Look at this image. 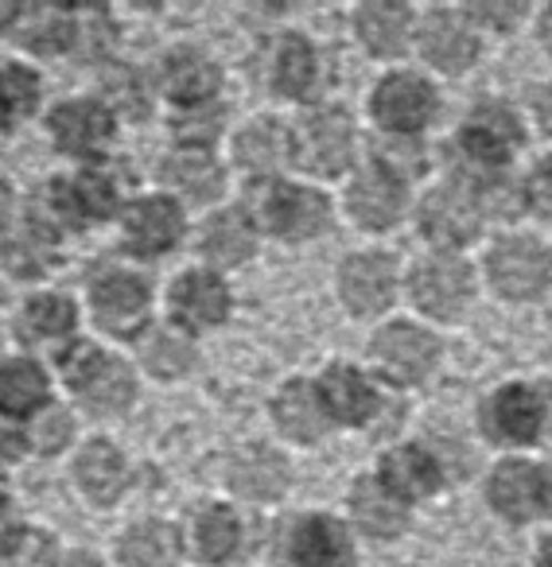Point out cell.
<instances>
[{"mask_svg":"<svg viewBox=\"0 0 552 567\" xmlns=\"http://www.w3.org/2000/svg\"><path fill=\"white\" fill-rule=\"evenodd\" d=\"M24 9L28 4H20V0H0V35L17 32L20 20H24Z\"/></svg>","mask_w":552,"mask_h":567,"instance_id":"47","label":"cell"},{"mask_svg":"<svg viewBox=\"0 0 552 567\" xmlns=\"http://www.w3.org/2000/svg\"><path fill=\"white\" fill-rule=\"evenodd\" d=\"M381 482L401 497H425L440 486V466L428 451L420 447H401L393 455H386L381 463Z\"/></svg>","mask_w":552,"mask_h":567,"instance_id":"35","label":"cell"},{"mask_svg":"<svg viewBox=\"0 0 552 567\" xmlns=\"http://www.w3.org/2000/svg\"><path fill=\"white\" fill-rule=\"evenodd\" d=\"M156 82L167 102L191 113L214 102V94H218V86H222V71H218V63H214L211 55H203L198 48H172L160 55Z\"/></svg>","mask_w":552,"mask_h":567,"instance_id":"11","label":"cell"},{"mask_svg":"<svg viewBox=\"0 0 552 567\" xmlns=\"http://www.w3.org/2000/svg\"><path fill=\"white\" fill-rule=\"evenodd\" d=\"M268 82H273V90L280 97H308V90L316 86V55H311L308 40L285 35V40L276 43Z\"/></svg>","mask_w":552,"mask_h":567,"instance_id":"36","label":"cell"},{"mask_svg":"<svg viewBox=\"0 0 552 567\" xmlns=\"http://www.w3.org/2000/svg\"><path fill=\"white\" fill-rule=\"evenodd\" d=\"M55 404V385L35 358H4L0 362V420L32 424L40 412Z\"/></svg>","mask_w":552,"mask_h":567,"instance_id":"14","label":"cell"},{"mask_svg":"<svg viewBox=\"0 0 552 567\" xmlns=\"http://www.w3.org/2000/svg\"><path fill=\"white\" fill-rule=\"evenodd\" d=\"M350 509H355V520L374 536H393L405 528V505L386 482L362 478L350 494Z\"/></svg>","mask_w":552,"mask_h":567,"instance_id":"34","label":"cell"},{"mask_svg":"<svg viewBox=\"0 0 552 567\" xmlns=\"http://www.w3.org/2000/svg\"><path fill=\"white\" fill-rule=\"evenodd\" d=\"M544 404L533 389L525 385H510L490 401L487 412V427L494 440H510V443H529L541 427Z\"/></svg>","mask_w":552,"mask_h":567,"instance_id":"29","label":"cell"},{"mask_svg":"<svg viewBox=\"0 0 552 567\" xmlns=\"http://www.w3.org/2000/svg\"><path fill=\"white\" fill-rule=\"evenodd\" d=\"M226 486L245 502H276L288 489V463L268 447H242L229 455Z\"/></svg>","mask_w":552,"mask_h":567,"instance_id":"19","label":"cell"},{"mask_svg":"<svg viewBox=\"0 0 552 567\" xmlns=\"http://www.w3.org/2000/svg\"><path fill=\"white\" fill-rule=\"evenodd\" d=\"M378 159L386 164V172H420L425 159H420V144L412 136H389V141H378Z\"/></svg>","mask_w":552,"mask_h":567,"instance_id":"44","label":"cell"},{"mask_svg":"<svg viewBox=\"0 0 552 567\" xmlns=\"http://www.w3.org/2000/svg\"><path fill=\"white\" fill-rule=\"evenodd\" d=\"M420 226H425L428 241L456 249V245L471 241L479 229V214L467 203L463 190H432L420 206Z\"/></svg>","mask_w":552,"mask_h":567,"instance_id":"26","label":"cell"},{"mask_svg":"<svg viewBox=\"0 0 552 567\" xmlns=\"http://www.w3.org/2000/svg\"><path fill=\"white\" fill-rule=\"evenodd\" d=\"M172 136H175V148H211L222 136V113L211 110V105L183 113V117L172 121Z\"/></svg>","mask_w":552,"mask_h":567,"instance_id":"42","label":"cell"},{"mask_svg":"<svg viewBox=\"0 0 552 567\" xmlns=\"http://www.w3.org/2000/svg\"><path fill=\"white\" fill-rule=\"evenodd\" d=\"M339 292L355 316H374L393 300V265L378 252H358L343 265Z\"/></svg>","mask_w":552,"mask_h":567,"instance_id":"22","label":"cell"},{"mask_svg":"<svg viewBox=\"0 0 552 567\" xmlns=\"http://www.w3.org/2000/svg\"><path fill=\"white\" fill-rule=\"evenodd\" d=\"M319 401H324L327 416H335L339 424H366L378 412V396H374L370 381L358 370L335 365L319 381Z\"/></svg>","mask_w":552,"mask_h":567,"instance_id":"28","label":"cell"},{"mask_svg":"<svg viewBox=\"0 0 552 567\" xmlns=\"http://www.w3.org/2000/svg\"><path fill=\"white\" fill-rule=\"evenodd\" d=\"M59 559V544L35 525L0 528V567H51Z\"/></svg>","mask_w":552,"mask_h":567,"instance_id":"38","label":"cell"},{"mask_svg":"<svg viewBox=\"0 0 552 567\" xmlns=\"http://www.w3.org/2000/svg\"><path fill=\"white\" fill-rule=\"evenodd\" d=\"M121 187L110 172L98 167H79V172L55 175L48 187V214L67 234H86L94 226L121 218Z\"/></svg>","mask_w":552,"mask_h":567,"instance_id":"2","label":"cell"},{"mask_svg":"<svg viewBox=\"0 0 552 567\" xmlns=\"http://www.w3.org/2000/svg\"><path fill=\"white\" fill-rule=\"evenodd\" d=\"M529 203L552 218V156L541 159V164L533 167V175H529Z\"/></svg>","mask_w":552,"mask_h":567,"instance_id":"45","label":"cell"},{"mask_svg":"<svg viewBox=\"0 0 552 567\" xmlns=\"http://www.w3.org/2000/svg\"><path fill=\"white\" fill-rule=\"evenodd\" d=\"M59 373L71 401L90 416H121L136 401V370L102 342L74 339L59 354Z\"/></svg>","mask_w":552,"mask_h":567,"instance_id":"1","label":"cell"},{"mask_svg":"<svg viewBox=\"0 0 552 567\" xmlns=\"http://www.w3.org/2000/svg\"><path fill=\"white\" fill-rule=\"evenodd\" d=\"M105 86H110V105L113 113H136V117H144L149 113V102H144V82L136 79L133 71H125V66H113L110 79H105Z\"/></svg>","mask_w":552,"mask_h":567,"instance_id":"43","label":"cell"},{"mask_svg":"<svg viewBox=\"0 0 552 567\" xmlns=\"http://www.w3.org/2000/svg\"><path fill=\"white\" fill-rule=\"evenodd\" d=\"M43 97V79L28 63H4L0 66V141L17 133Z\"/></svg>","mask_w":552,"mask_h":567,"instance_id":"31","label":"cell"},{"mask_svg":"<svg viewBox=\"0 0 552 567\" xmlns=\"http://www.w3.org/2000/svg\"><path fill=\"white\" fill-rule=\"evenodd\" d=\"M253 221L268 234L285 237V241H308L324 234L331 221V203L311 187H293V183L265 179L253 183L249 190Z\"/></svg>","mask_w":552,"mask_h":567,"instance_id":"4","label":"cell"},{"mask_svg":"<svg viewBox=\"0 0 552 567\" xmlns=\"http://www.w3.org/2000/svg\"><path fill=\"white\" fill-rule=\"evenodd\" d=\"M17 43L35 59H59L79 51L82 43V9H63V4H28L20 20Z\"/></svg>","mask_w":552,"mask_h":567,"instance_id":"15","label":"cell"},{"mask_svg":"<svg viewBox=\"0 0 552 567\" xmlns=\"http://www.w3.org/2000/svg\"><path fill=\"white\" fill-rule=\"evenodd\" d=\"M541 502H544V509L552 513V466L541 474Z\"/></svg>","mask_w":552,"mask_h":567,"instance_id":"51","label":"cell"},{"mask_svg":"<svg viewBox=\"0 0 552 567\" xmlns=\"http://www.w3.org/2000/svg\"><path fill=\"white\" fill-rule=\"evenodd\" d=\"M347 206L366 229H386L397 221L405 206V190H401V179L386 167H366L362 175L355 179L347 195Z\"/></svg>","mask_w":552,"mask_h":567,"instance_id":"24","label":"cell"},{"mask_svg":"<svg viewBox=\"0 0 552 567\" xmlns=\"http://www.w3.org/2000/svg\"><path fill=\"white\" fill-rule=\"evenodd\" d=\"M12 505V486H9V474H4V466H0V517L9 513Z\"/></svg>","mask_w":552,"mask_h":567,"instance_id":"50","label":"cell"},{"mask_svg":"<svg viewBox=\"0 0 552 567\" xmlns=\"http://www.w3.org/2000/svg\"><path fill=\"white\" fill-rule=\"evenodd\" d=\"M276 559H280V567H350L355 544H350V533L339 520L300 517L280 528Z\"/></svg>","mask_w":552,"mask_h":567,"instance_id":"7","label":"cell"},{"mask_svg":"<svg viewBox=\"0 0 552 567\" xmlns=\"http://www.w3.org/2000/svg\"><path fill=\"white\" fill-rule=\"evenodd\" d=\"M536 567H552V540H544V548H541V559H536Z\"/></svg>","mask_w":552,"mask_h":567,"instance_id":"53","label":"cell"},{"mask_svg":"<svg viewBox=\"0 0 552 567\" xmlns=\"http://www.w3.org/2000/svg\"><path fill=\"white\" fill-rule=\"evenodd\" d=\"M17 339L32 350H55L71 347L74 334H79V303L63 292H35L24 300V308L17 311V323H12ZM59 350V354H63Z\"/></svg>","mask_w":552,"mask_h":567,"instance_id":"13","label":"cell"},{"mask_svg":"<svg viewBox=\"0 0 552 567\" xmlns=\"http://www.w3.org/2000/svg\"><path fill=\"white\" fill-rule=\"evenodd\" d=\"M420 51L432 66L448 74H459L474 63L479 55V43H474L471 28L456 17V12H432L425 20V32H420Z\"/></svg>","mask_w":552,"mask_h":567,"instance_id":"25","label":"cell"},{"mask_svg":"<svg viewBox=\"0 0 552 567\" xmlns=\"http://www.w3.org/2000/svg\"><path fill=\"white\" fill-rule=\"evenodd\" d=\"M358 35L362 43L374 51V55H397L405 43V32H409V12L401 4H362L355 17Z\"/></svg>","mask_w":552,"mask_h":567,"instance_id":"37","label":"cell"},{"mask_svg":"<svg viewBox=\"0 0 552 567\" xmlns=\"http://www.w3.org/2000/svg\"><path fill=\"white\" fill-rule=\"evenodd\" d=\"M51 567H105L102 556L90 548H74V551H59V559Z\"/></svg>","mask_w":552,"mask_h":567,"instance_id":"46","label":"cell"},{"mask_svg":"<svg viewBox=\"0 0 552 567\" xmlns=\"http://www.w3.org/2000/svg\"><path fill=\"white\" fill-rule=\"evenodd\" d=\"M536 117H541V125L552 133V86H544L541 94H536Z\"/></svg>","mask_w":552,"mask_h":567,"instance_id":"49","label":"cell"},{"mask_svg":"<svg viewBox=\"0 0 552 567\" xmlns=\"http://www.w3.org/2000/svg\"><path fill=\"white\" fill-rule=\"evenodd\" d=\"M0 221H4V206H0Z\"/></svg>","mask_w":552,"mask_h":567,"instance_id":"54","label":"cell"},{"mask_svg":"<svg viewBox=\"0 0 552 567\" xmlns=\"http://www.w3.org/2000/svg\"><path fill=\"white\" fill-rule=\"evenodd\" d=\"M90 316L110 339L136 342L152 316V284L141 272L110 268L90 280Z\"/></svg>","mask_w":552,"mask_h":567,"instance_id":"5","label":"cell"},{"mask_svg":"<svg viewBox=\"0 0 552 567\" xmlns=\"http://www.w3.org/2000/svg\"><path fill=\"white\" fill-rule=\"evenodd\" d=\"M234 152L245 167H253V172H273L276 164L293 159V128H285L273 117L249 121V125L237 133Z\"/></svg>","mask_w":552,"mask_h":567,"instance_id":"32","label":"cell"},{"mask_svg":"<svg viewBox=\"0 0 552 567\" xmlns=\"http://www.w3.org/2000/svg\"><path fill=\"white\" fill-rule=\"evenodd\" d=\"M273 420L276 427L296 443H316L327 432V409L319 401V389L308 381H293L276 393L273 401Z\"/></svg>","mask_w":552,"mask_h":567,"instance_id":"27","label":"cell"},{"mask_svg":"<svg viewBox=\"0 0 552 567\" xmlns=\"http://www.w3.org/2000/svg\"><path fill=\"white\" fill-rule=\"evenodd\" d=\"M412 300L436 319H456L471 300V268L456 257H436L412 272Z\"/></svg>","mask_w":552,"mask_h":567,"instance_id":"16","label":"cell"},{"mask_svg":"<svg viewBox=\"0 0 552 567\" xmlns=\"http://www.w3.org/2000/svg\"><path fill=\"white\" fill-rule=\"evenodd\" d=\"M160 183L180 190L191 203H211L222 195V164L211 148H175L160 159L156 167Z\"/></svg>","mask_w":552,"mask_h":567,"instance_id":"23","label":"cell"},{"mask_svg":"<svg viewBox=\"0 0 552 567\" xmlns=\"http://www.w3.org/2000/svg\"><path fill=\"white\" fill-rule=\"evenodd\" d=\"M355 156V133L347 113L316 110L293 128V159L311 175H339Z\"/></svg>","mask_w":552,"mask_h":567,"instance_id":"8","label":"cell"},{"mask_svg":"<svg viewBox=\"0 0 552 567\" xmlns=\"http://www.w3.org/2000/svg\"><path fill=\"white\" fill-rule=\"evenodd\" d=\"M48 136L67 159L98 167L117 141V113L105 97H67L48 113Z\"/></svg>","mask_w":552,"mask_h":567,"instance_id":"3","label":"cell"},{"mask_svg":"<svg viewBox=\"0 0 552 567\" xmlns=\"http://www.w3.org/2000/svg\"><path fill=\"white\" fill-rule=\"evenodd\" d=\"M479 17L482 20H494V24H510V20L521 17V4H510V9H505V4H482Z\"/></svg>","mask_w":552,"mask_h":567,"instance_id":"48","label":"cell"},{"mask_svg":"<svg viewBox=\"0 0 552 567\" xmlns=\"http://www.w3.org/2000/svg\"><path fill=\"white\" fill-rule=\"evenodd\" d=\"M191 548H195L198 564H229L242 548V520L226 505H206L195 513V525H191Z\"/></svg>","mask_w":552,"mask_h":567,"instance_id":"30","label":"cell"},{"mask_svg":"<svg viewBox=\"0 0 552 567\" xmlns=\"http://www.w3.org/2000/svg\"><path fill=\"white\" fill-rule=\"evenodd\" d=\"M490 502L502 517L525 520L541 502V474L529 463H502L490 478Z\"/></svg>","mask_w":552,"mask_h":567,"instance_id":"33","label":"cell"},{"mask_svg":"<svg viewBox=\"0 0 552 567\" xmlns=\"http://www.w3.org/2000/svg\"><path fill=\"white\" fill-rule=\"evenodd\" d=\"M141 365L144 373L160 381H175V378H187L195 370V347L180 334H167V331H152L141 339Z\"/></svg>","mask_w":552,"mask_h":567,"instance_id":"39","label":"cell"},{"mask_svg":"<svg viewBox=\"0 0 552 567\" xmlns=\"http://www.w3.org/2000/svg\"><path fill=\"white\" fill-rule=\"evenodd\" d=\"M229 316V288L218 272L206 268H187L167 284V319L180 331L203 334L211 327L226 323Z\"/></svg>","mask_w":552,"mask_h":567,"instance_id":"9","label":"cell"},{"mask_svg":"<svg viewBox=\"0 0 552 567\" xmlns=\"http://www.w3.org/2000/svg\"><path fill=\"white\" fill-rule=\"evenodd\" d=\"M71 478L79 486V494L86 497L94 509H110L125 497V489L133 486V466L121 455V447L105 435L86 440L74 451L71 463Z\"/></svg>","mask_w":552,"mask_h":567,"instance_id":"10","label":"cell"},{"mask_svg":"<svg viewBox=\"0 0 552 567\" xmlns=\"http://www.w3.org/2000/svg\"><path fill=\"white\" fill-rule=\"evenodd\" d=\"M253 245H257V221L249 218L245 206L211 214L203 221V229H198V252L218 268H234L242 260H249Z\"/></svg>","mask_w":552,"mask_h":567,"instance_id":"20","label":"cell"},{"mask_svg":"<svg viewBox=\"0 0 552 567\" xmlns=\"http://www.w3.org/2000/svg\"><path fill=\"white\" fill-rule=\"evenodd\" d=\"M71 443H74V416L63 404H51V409L40 412V416L32 420V427H28V447L40 451V455H59V451H67Z\"/></svg>","mask_w":552,"mask_h":567,"instance_id":"41","label":"cell"},{"mask_svg":"<svg viewBox=\"0 0 552 567\" xmlns=\"http://www.w3.org/2000/svg\"><path fill=\"white\" fill-rule=\"evenodd\" d=\"M432 110H436L432 86L425 79H412V74H393L374 94V117L397 136H412L420 125H428Z\"/></svg>","mask_w":552,"mask_h":567,"instance_id":"17","label":"cell"},{"mask_svg":"<svg viewBox=\"0 0 552 567\" xmlns=\"http://www.w3.org/2000/svg\"><path fill=\"white\" fill-rule=\"evenodd\" d=\"M117 564L121 567H180L183 564L180 528L164 517L133 520V525L117 536Z\"/></svg>","mask_w":552,"mask_h":567,"instance_id":"18","label":"cell"},{"mask_svg":"<svg viewBox=\"0 0 552 567\" xmlns=\"http://www.w3.org/2000/svg\"><path fill=\"white\" fill-rule=\"evenodd\" d=\"M55 221H43V226H24L20 234L4 237V265L17 268L24 276H35L51 265V252H55V234H51Z\"/></svg>","mask_w":552,"mask_h":567,"instance_id":"40","label":"cell"},{"mask_svg":"<svg viewBox=\"0 0 552 567\" xmlns=\"http://www.w3.org/2000/svg\"><path fill=\"white\" fill-rule=\"evenodd\" d=\"M374 354H378V362L386 365L397 381H420V378H428V373H432L440 347H436L432 334L420 331V327L393 323V327H386V331L378 334V342H374Z\"/></svg>","mask_w":552,"mask_h":567,"instance_id":"21","label":"cell"},{"mask_svg":"<svg viewBox=\"0 0 552 567\" xmlns=\"http://www.w3.org/2000/svg\"><path fill=\"white\" fill-rule=\"evenodd\" d=\"M187 234V214L175 195H141L121 210V241L133 257H164L175 252Z\"/></svg>","mask_w":552,"mask_h":567,"instance_id":"6","label":"cell"},{"mask_svg":"<svg viewBox=\"0 0 552 567\" xmlns=\"http://www.w3.org/2000/svg\"><path fill=\"white\" fill-rule=\"evenodd\" d=\"M541 40H544V48L552 51V9H549V12H544V17H541Z\"/></svg>","mask_w":552,"mask_h":567,"instance_id":"52","label":"cell"},{"mask_svg":"<svg viewBox=\"0 0 552 567\" xmlns=\"http://www.w3.org/2000/svg\"><path fill=\"white\" fill-rule=\"evenodd\" d=\"M487 268L502 296H510V300H533V296L544 292V284H549L552 257L544 245L529 241V237H510V241L494 245Z\"/></svg>","mask_w":552,"mask_h":567,"instance_id":"12","label":"cell"}]
</instances>
